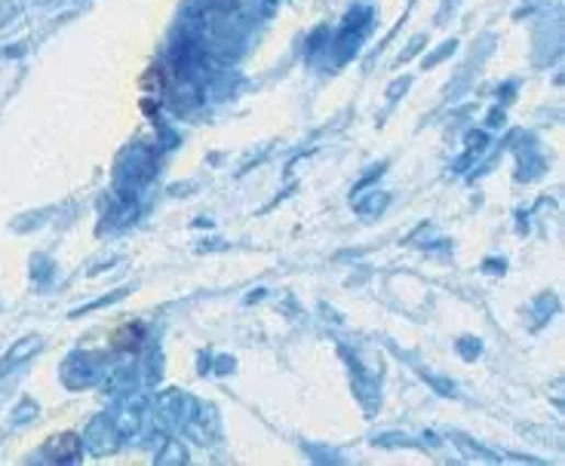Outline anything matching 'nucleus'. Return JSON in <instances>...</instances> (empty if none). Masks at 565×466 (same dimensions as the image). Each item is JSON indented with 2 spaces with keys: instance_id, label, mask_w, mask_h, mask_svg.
I'll return each instance as SVG.
<instances>
[{
  "instance_id": "obj_3",
  "label": "nucleus",
  "mask_w": 565,
  "mask_h": 466,
  "mask_svg": "<svg viewBox=\"0 0 565 466\" xmlns=\"http://www.w3.org/2000/svg\"><path fill=\"white\" fill-rule=\"evenodd\" d=\"M142 344H145V329L138 322H126L123 329L111 334V346H117V350H138Z\"/></svg>"
},
{
  "instance_id": "obj_2",
  "label": "nucleus",
  "mask_w": 565,
  "mask_h": 466,
  "mask_svg": "<svg viewBox=\"0 0 565 466\" xmlns=\"http://www.w3.org/2000/svg\"><path fill=\"white\" fill-rule=\"evenodd\" d=\"M46 452H49V461H59V464H65V461H77V457H80V439H77L75 433L49 439Z\"/></svg>"
},
{
  "instance_id": "obj_1",
  "label": "nucleus",
  "mask_w": 565,
  "mask_h": 466,
  "mask_svg": "<svg viewBox=\"0 0 565 466\" xmlns=\"http://www.w3.org/2000/svg\"><path fill=\"white\" fill-rule=\"evenodd\" d=\"M138 87L145 90V95H142V111L151 117L154 111L160 107V95H163V71H160V68L145 71V77L138 80Z\"/></svg>"
}]
</instances>
